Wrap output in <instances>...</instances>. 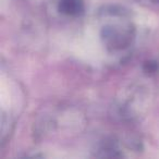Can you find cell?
I'll return each mask as SVG.
<instances>
[{
    "label": "cell",
    "instance_id": "cell-1",
    "mask_svg": "<svg viewBox=\"0 0 159 159\" xmlns=\"http://www.w3.org/2000/svg\"><path fill=\"white\" fill-rule=\"evenodd\" d=\"M60 10L68 14H76L81 10V2L79 0H62Z\"/></svg>",
    "mask_w": 159,
    "mask_h": 159
}]
</instances>
